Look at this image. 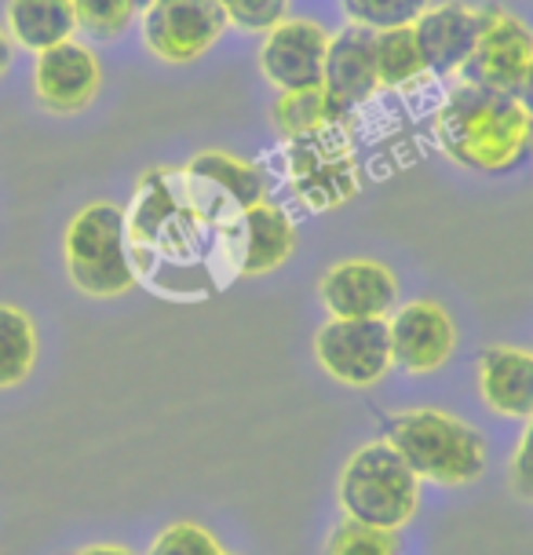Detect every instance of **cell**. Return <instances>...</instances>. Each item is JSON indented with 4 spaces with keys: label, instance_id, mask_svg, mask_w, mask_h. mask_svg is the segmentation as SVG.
Segmentation results:
<instances>
[{
    "label": "cell",
    "instance_id": "5b68a950",
    "mask_svg": "<svg viewBox=\"0 0 533 555\" xmlns=\"http://www.w3.org/2000/svg\"><path fill=\"white\" fill-rule=\"evenodd\" d=\"M63 260L74 289L95 300H114L135 285L132 260L125 245V208L114 202H92L66 223Z\"/></svg>",
    "mask_w": 533,
    "mask_h": 555
},
{
    "label": "cell",
    "instance_id": "44dd1931",
    "mask_svg": "<svg viewBox=\"0 0 533 555\" xmlns=\"http://www.w3.org/2000/svg\"><path fill=\"white\" fill-rule=\"evenodd\" d=\"M194 172L209 176L223 186L226 194L234 197L238 205H256V202H266V176L260 172V165L245 162V157H234L226 151H205L197 154L191 162Z\"/></svg>",
    "mask_w": 533,
    "mask_h": 555
},
{
    "label": "cell",
    "instance_id": "e0dca14e",
    "mask_svg": "<svg viewBox=\"0 0 533 555\" xmlns=\"http://www.w3.org/2000/svg\"><path fill=\"white\" fill-rule=\"evenodd\" d=\"M296 249V227L278 205L256 202L245 208V263L242 278L271 274L289 260Z\"/></svg>",
    "mask_w": 533,
    "mask_h": 555
},
{
    "label": "cell",
    "instance_id": "7c38bea8",
    "mask_svg": "<svg viewBox=\"0 0 533 555\" xmlns=\"http://www.w3.org/2000/svg\"><path fill=\"white\" fill-rule=\"evenodd\" d=\"M103 66L92 48L77 44L74 37L55 48L37 52L34 63V95L52 114H77L99 95Z\"/></svg>",
    "mask_w": 533,
    "mask_h": 555
},
{
    "label": "cell",
    "instance_id": "83f0119b",
    "mask_svg": "<svg viewBox=\"0 0 533 555\" xmlns=\"http://www.w3.org/2000/svg\"><path fill=\"white\" fill-rule=\"evenodd\" d=\"M12 59H15V41L8 37V29L0 26V77L12 69Z\"/></svg>",
    "mask_w": 533,
    "mask_h": 555
},
{
    "label": "cell",
    "instance_id": "6da1fadb",
    "mask_svg": "<svg viewBox=\"0 0 533 555\" xmlns=\"http://www.w3.org/2000/svg\"><path fill=\"white\" fill-rule=\"evenodd\" d=\"M135 282L165 300H209L231 289L245 263V205L186 168H154L125 208Z\"/></svg>",
    "mask_w": 533,
    "mask_h": 555
},
{
    "label": "cell",
    "instance_id": "d6986e66",
    "mask_svg": "<svg viewBox=\"0 0 533 555\" xmlns=\"http://www.w3.org/2000/svg\"><path fill=\"white\" fill-rule=\"evenodd\" d=\"M271 117H274V125H278V132L285 139L314 135L318 128H329L333 121H337V114H333L322 85L285 88V92H278V99H274Z\"/></svg>",
    "mask_w": 533,
    "mask_h": 555
},
{
    "label": "cell",
    "instance_id": "52a82bcc",
    "mask_svg": "<svg viewBox=\"0 0 533 555\" xmlns=\"http://www.w3.org/2000/svg\"><path fill=\"white\" fill-rule=\"evenodd\" d=\"M143 44L165 63H194L226 34V15L216 0H151L140 8Z\"/></svg>",
    "mask_w": 533,
    "mask_h": 555
},
{
    "label": "cell",
    "instance_id": "8fae6325",
    "mask_svg": "<svg viewBox=\"0 0 533 555\" xmlns=\"http://www.w3.org/2000/svg\"><path fill=\"white\" fill-rule=\"evenodd\" d=\"M325 52H329V34L318 23L285 15L278 26H271L263 34L260 69L278 92L322 85Z\"/></svg>",
    "mask_w": 533,
    "mask_h": 555
},
{
    "label": "cell",
    "instance_id": "4316f807",
    "mask_svg": "<svg viewBox=\"0 0 533 555\" xmlns=\"http://www.w3.org/2000/svg\"><path fill=\"white\" fill-rule=\"evenodd\" d=\"M508 482L519 498L533 501V416L526 421V428H522L516 453H511V461H508Z\"/></svg>",
    "mask_w": 533,
    "mask_h": 555
},
{
    "label": "cell",
    "instance_id": "d4e9b609",
    "mask_svg": "<svg viewBox=\"0 0 533 555\" xmlns=\"http://www.w3.org/2000/svg\"><path fill=\"white\" fill-rule=\"evenodd\" d=\"M146 555H231L220 541L197 522H172L154 538Z\"/></svg>",
    "mask_w": 533,
    "mask_h": 555
},
{
    "label": "cell",
    "instance_id": "7a4b0ae2",
    "mask_svg": "<svg viewBox=\"0 0 533 555\" xmlns=\"http://www.w3.org/2000/svg\"><path fill=\"white\" fill-rule=\"evenodd\" d=\"M435 143L468 172H516L533 154V114L519 92L464 81L439 106Z\"/></svg>",
    "mask_w": 533,
    "mask_h": 555
},
{
    "label": "cell",
    "instance_id": "2e32d148",
    "mask_svg": "<svg viewBox=\"0 0 533 555\" xmlns=\"http://www.w3.org/2000/svg\"><path fill=\"white\" fill-rule=\"evenodd\" d=\"M4 29L15 48L26 52H44L77 34L74 0H8Z\"/></svg>",
    "mask_w": 533,
    "mask_h": 555
},
{
    "label": "cell",
    "instance_id": "277c9868",
    "mask_svg": "<svg viewBox=\"0 0 533 555\" xmlns=\"http://www.w3.org/2000/svg\"><path fill=\"white\" fill-rule=\"evenodd\" d=\"M337 501L348 519L399 533L417 515L420 479L388 439L365 442L340 468Z\"/></svg>",
    "mask_w": 533,
    "mask_h": 555
},
{
    "label": "cell",
    "instance_id": "5bb4252c",
    "mask_svg": "<svg viewBox=\"0 0 533 555\" xmlns=\"http://www.w3.org/2000/svg\"><path fill=\"white\" fill-rule=\"evenodd\" d=\"M479 23H482L479 8H468V4H460V0H450V4H428V12L413 23V34H417L428 74L460 77L464 63H468L471 52H476Z\"/></svg>",
    "mask_w": 533,
    "mask_h": 555
},
{
    "label": "cell",
    "instance_id": "3957f363",
    "mask_svg": "<svg viewBox=\"0 0 533 555\" xmlns=\"http://www.w3.org/2000/svg\"><path fill=\"white\" fill-rule=\"evenodd\" d=\"M384 439L402 453V461L424 482L460 490L486 472V439L468 421L446 410L420 405V410L394 413Z\"/></svg>",
    "mask_w": 533,
    "mask_h": 555
},
{
    "label": "cell",
    "instance_id": "cb8c5ba5",
    "mask_svg": "<svg viewBox=\"0 0 533 555\" xmlns=\"http://www.w3.org/2000/svg\"><path fill=\"white\" fill-rule=\"evenodd\" d=\"M325 555H399V541H394V530L343 519L325 541Z\"/></svg>",
    "mask_w": 533,
    "mask_h": 555
},
{
    "label": "cell",
    "instance_id": "7402d4cb",
    "mask_svg": "<svg viewBox=\"0 0 533 555\" xmlns=\"http://www.w3.org/2000/svg\"><path fill=\"white\" fill-rule=\"evenodd\" d=\"M428 4L431 0H340L348 23L369 29V34H380V29H394V26H413L428 12Z\"/></svg>",
    "mask_w": 533,
    "mask_h": 555
},
{
    "label": "cell",
    "instance_id": "9a60e30c",
    "mask_svg": "<svg viewBox=\"0 0 533 555\" xmlns=\"http://www.w3.org/2000/svg\"><path fill=\"white\" fill-rule=\"evenodd\" d=\"M479 395L497 416L530 421L533 416V351L526 347H486L476 362Z\"/></svg>",
    "mask_w": 533,
    "mask_h": 555
},
{
    "label": "cell",
    "instance_id": "4dcf8cb0",
    "mask_svg": "<svg viewBox=\"0 0 533 555\" xmlns=\"http://www.w3.org/2000/svg\"><path fill=\"white\" fill-rule=\"evenodd\" d=\"M143 4H151V0H140V8H143Z\"/></svg>",
    "mask_w": 533,
    "mask_h": 555
},
{
    "label": "cell",
    "instance_id": "f1b7e54d",
    "mask_svg": "<svg viewBox=\"0 0 533 555\" xmlns=\"http://www.w3.org/2000/svg\"><path fill=\"white\" fill-rule=\"evenodd\" d=\"M74 555H135V552H128L125 544H88V548H77Z\"/></svg>",
    "mask_w": 533,
    "mask_h": 555
},
{
    "label": "cell",
    "instance_id": "9c48e42d",
    "mask_svg": "<svg viewBox=\"0 0 533 555\" xmlns=\"http://www.w3.org/2000/svg\"><path fill=\"white\" fill-rule=\"evenodd\" d=\"M391 362L410 376L439 373L457 347V325L450 311L435 300H410L394 307L388 319Z\"/></svg>",
    "mask_w": 533,
    "mask_h": 555
},
{
    "label": "cell",
    "instance_id": "ba28073f",
    "mask_svg": "<svg viewBox=\"0 0 533 555\" xmlns=\"http://www.w3.org/2000/svg\"><path fill=\"white\" fill-rule=\"evenodd\" d=\"M479 12V41L460 77L500 92H519L533 69V29L500 4H486Z\"/></svg>",
    "mask_w": 533,
    "mask_h": 555
},
{
    "label": "cell",
    "instance_id": "603a6c76",
    "mask_svg": "<svg viewBox=\"0 0 533 555\" xmlns=\"http://www.w3.org/2000/svg\"><path fill=\"white\" fill-rule=\"evenodd\" d=\"M77 29L95 41H114L140 18V0H74Z\"/></svg>",
    "mask_w": 533,
    "mask_h": 555
},
{
    "label": "cell",
    "instance_id": "8992f818",
    "mask_svg": "<svg viewBox=\"0 0 533 555\" xmlns=\"http://www.w3.org/2000/svg\"><path fill=\"white\" fill-rule=\"evenodd\" d=\"M314 359L333 380L369 388L391 370L388 319H329L314 333Z\"/></svg>",
    "mask_w": 533,
    "mask_h": 555
},
{
    "label": "cell",
    "instance_id": "ac0fdd59",
    "mask_svg": "<svg viewBox=\"0 0 533 555\" xmlns=\"http://www.w3.org/2000/svg\"><path fill=\"white\" fill-rule=\"evenodd\" d=\"M37 325L15 304H0V391L26 384L37 365Z\"/></svg>",
    "mask_w": 533,
    "mask_h": 555
},
{
    "label": "cell",
    "instance_id": "484cf974",
    "mask_svg": "<svg viewBox=\"0 0 533 555\" xmlns=\"http://www.w3.org/2000/svg\"><path fill=\"white\" fill-rule=\"evenodd\" d=\"M223 8L226 23L252 29V34H266L289 15V0H216Z\"/></svg>",
    "mask_w": 533,
    "mask_h": 555
},
{
    "label": "cell",
    "instance_id": "ffe728a7",
    "mask_svg": "<svg viewBox=\"0 0 533 555\" xmlns=\"http://www.w3.org/2000/svg\"><path fill=\"white\" fill-rule=\"evenodd\" d=\"M373 55H377L380 88H402L417 81L420 74H428L413 26H394L373 34Z\"/></svg>",
    "mask_w": 533,
    "mask_h": 555
},
{
    "label": "cell",
    "instance_id": "f546056e",
    "mask_svg": "<svg viewBox=\"0 0 533 555\" xmlns=\"http://www.w3.org/2000/svg\"><path fill=\"white\" fill-rule=\"evenodd\" d=\"M519 99L526 103V111L533 114V69L526 74V81H522V88H519Z\"/></svg>",
    "mask_w": 533,
    "mask_h": 555
},
{
    "label": "cell",
    "instance_id": "4fadbf2b",
    "mask_svg": "<svg viewBox=\"0 0 533 555\" xmlns=\"http://www.w3.org/2000/svg\"><path fill=\"white\" fill-rule=\"evenodd\" d=\"M322 88H325V99H329V106L337 117L359 111L362 103H369L373 92L380 88L369 29L348 26V29H340L337 37H329Z\"/></svg>",
    "mask_w": 533,
    "mask_h": 555
},
{
    "label": "cell",
    "instance_id": "30bf717a",
    "mask_svg": "<svg viewBox=\"0 0 533 555\" xmlns=\"http://www.w3.org/2000/svg\"><path fill=\"white\" fill-rule=\"evenodd\" d=\"M318 296L329 319H388L399 307V278L380 260L354 256L322 274Z\"/></svg>",
    "mask_w": 533,
    "mask_h": 555
}]
</instances>
